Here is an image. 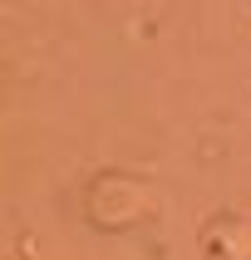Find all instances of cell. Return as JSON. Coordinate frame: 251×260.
Here are the masks:
<instances>
[{
	"label": "cell",
	"mask_w": 251,
	"mask_h": 260,
	"mask_svg": "<svg viewBox=\"0 0 251 260\" xmlns=\"http://www.w3.org/2000/svg\"><path fill=\"white\" fill-rule=\"evenodd\" d=\"M251 250V236L236 231V226H217L212 231V260H246Z\"/></svg>",
	"instance_id": "obj_1"
}]
</instances>
